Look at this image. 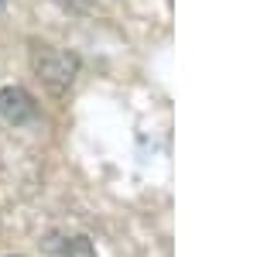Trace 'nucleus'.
<instances>
[{"label": "nucleus", "mask_w": 257, "mask_h": 257, "mask_svg": "<svg viewBox=\"0 0 257 257\" xmlns=\"http://www.w3.org/2000/svg\"><path fill=\"white\" fill-rule=\"evenodd\" d=\"M62 4H69V7H86V0H62Z\"/></svg>", "instance_id": "2"}, {"label": "nucleus", "mask_w": 257, "mask_h": 257, "mask_svg": "<svg viewBox=\"0 0 257 257\" xmlns=\"http://www.w3.org/2000/svg\"><path fill=\"white\" fill-rule=\"evenodd\" d=\"M0 113L11 120V123H24V120L35 117V103L28 93H21V89H4L0 93Z\"/></svg>", "instance_id": "1"}, {"label": "nucleus", "mask_w": 257, "mask_h": 257, "mask_svg": "<svg viewBox=\"0 0 257 257\" xmlns=\"http://www.w3.org/2000/svg\"><path fill=\"white\" fill-rule=\"evenodd\" d=\"M0 7H4V0H0Z\"/></svg>", "instance_id": "3"}]
</instances>
